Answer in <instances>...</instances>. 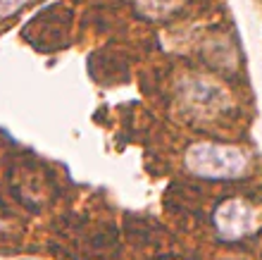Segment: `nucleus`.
Here are the masks:
<instances>
[{"instance_id": "obj_1", "label": "nucleus", "mask_w": 262, "mask_h": 260, "mask_svg": "<svg viewBox=\"0 0 262 260\" xmlns=\"http://www.w3.org/2000/svg\"><path fill=\"white\" fill-rule=\"evenodd\" d=\"M184 165L193 177L222 182V179H241L250 167V157L238 146L198 141L186 148Z\"/></svg>"}, {"instance_id": "obj_2", "label": "nucleus", "mask_w": 262, "mask_h": 260, "mask_svg": "<svg viewBox=\"0 0 262 260\" xmlns=\"http://www.w3.org/2000/svg\"><path fill=\"white\" fill-rule=\"evenodd\" d=\"M217 236L224 241H241L262 229V208L246 198H227L212 212Z\"/></svg>"}, {"instance_id": "obj_3", "label": "nucleus", "mask_w": 262, "mask_h": 260, "mask_svg": "<svg viewBox=\"0 0 262 260\" xmlns=\"http://www.w3.org/2000/svg\"><path fill=\"white\" fill-rule=\"evenodd\" d=\"M181 103L195 117H217L231 105V96L212 79L193 76L181 84Z\"/></svg>"}, {"instance_id": "obj_4", "label": "nucleus", "mask_w": 262, "mask_h": 260, "mask_svg": "<svg viewBox=\"0 0 262 260\" xmlns=\"http://www.w3.org/2000/svg\"><path fill=\"white\" fill-rule=\"evenodd\" d=\"M27 3L29 0H0V19H7V17L17 14Z\"/></svg>"}, {"instance_id": "obj_5", "label": "nucleus", "mask_w": 262, "mask_h": 260, "mask_svg": "<svg viewBox=\"0 0 262 260\" xmlns=\"http://www.w3.org/2000/svg\"><path fill=\"white\" fill-rule=\"evenodd\" d=\"M0 227H3V222H0Z\"/></svg>"}]
</instances>
